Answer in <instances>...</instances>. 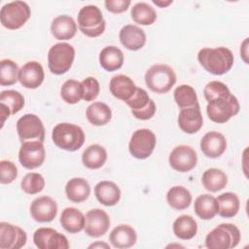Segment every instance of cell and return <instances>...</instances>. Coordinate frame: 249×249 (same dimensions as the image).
Here are the masks:
<instances>
[{
    "label": "cell",
    "mask_w": 249,
    "mask_h": 249,
    "mask_svg": "<svg viewBox=\"0 0 249 249\" xmlns=\"http://www.w3.org/2000/svg\"><path fill=\"white\" fill-rule=\"evenodd\" d=\"M52 139L59 149L74 152L84 145L85 133L77 124L60 123L53 128Z\"/></svg>",
    "instance_id": "cell-2"
},
{
    "label": "cell",
    "mask_w": 249,
    "mask_h": 249,
    "mask_svg": "<svg viewBox=\"0 0 249 249\" xmlns=\"http://www.w3.org/2000/svg\"><path fill=\"white\" fill-rule=\"evenodd\" d=\"M86 117L91 124L101 126L111 121L112 111L110 107L103 102H93L88 106L86 110Z\"/></svg>",
    "instance_id": "cell-31"
},
{
    "label": "cell",
    "mask_w": 249,
    "mask_h": 249,
    "mask_svg": "<svg viewBox=\"0 0 249 249\" xmlns=\"http://www.w3.org/2000/svg\"><path fill=\"white\" fill-rule=\"evenodd\" d=\"M168 161L174 170L184 173L195 168L197 162V156L192 147L179 145L171 151Z\"/></svg>",
    "instance_id": "cell-14"
},
{
    "label": "cell",
    "mask_w": 249,
    "mask_h": 249,
    "mask_svg": "<svg viewBox=\"0 0 249 249\" xmlns=\"http://www.w3.org/2000/svg\"><path fill=\"white\" fill-rule=\"evenodd\" d=\"M239 109L240 105L237 98L230 91L208 101L206 113L212 122L225 124L231 117L237 115Z\"/></svg>",
    "instance_id": "cell-3"
},
{
    "label": "cell",
    "mask_w": 249,
    "mask_h": 249,
    "mask_svg": "<svg viewBox=\"0 0 249 249\" xmlns=\"http://www.w3.org/2000/svg\"><path fill=\"white\" fill-rule=\"evenodd\" d=\"M109 89L113 96L126 102L134 94L137 87L128 76L118 74L110 80Z\"/></svg>",
    "instance_id": "cell-22"
},
{
    "label": "cell",
    "mask_w": 249,
    "mask_h": 249,
    "mask_svg": "<svg viewBox=\"0 0 249 249\" xmlns=\"http://www.w3.org/2000/svg\"><path fill=\"white\" fill-rule=\"evenodd\" d=\"M60 224L66 231L70 233H77L85 227V216L79 209L75 207H67L62 210L60 215Z\"/></svg>",
    "instance_id": "cell-28"
},
{
    "label": "cell",
    "mask_w": 249,
    "mask_h": 249,
    "mask_svg": "<svg viewBox=\"0 0 249 249\" xmlns=\"http://www.w3.org/2000/svg\"><path fill=\"white\" fill-rule=\"evenodd\" d=\"M30 214L33 220L36 222H51L57 214V204L51 196H39L31 202Z\"/></svg>",
    "instance_id": "cell-17"
},
{
    "label": "cell",
    "mask_w": 249,
    "mask_h": 249,
    "mask_svg": "<svg viewBox=\"0 0 249 249\" xmlns=\"http://www.w3.org/2000/svg\"><path fill=\"white\" fill-rule=\"evenodd\" d=\"M18 66L12 59H2L0 61V85L12 86L18 80Z\"/></svg>",
    "instance_id": "cell-39"
},
{
    "label": "cell",
    "mask_w": 249,
    "mask_h": 249,
    "mask_svg": "<svg viewBox=\"0 0 249 249\" xmlns=\"http://www.w3.org/2000/svg\"><path fill=\"white\" fill-rule=\"evenodd\" d=\"M227 92H230L229 88L227 87L226 84L220 81L209 82L203 89V95L207 101H210L211 99Z\"/></svg>",
    "instance_id": "cell-44"
},
{
    "label": "cell",
    "mask_w": 249,
    "mask_h": 249,
    "mask_svg": "<svg viewBox=\"0 0 249 249\" xmlns=\"http://www.w3.org/2000/svg\"><path fill=\"white\" fill-rule=\"evenodd\" d=\"M122 45L129 51H138L146 43V34L142 28L134 24H126L119 34Z\"/></svg>",
    "instance_id": "cell-20"
},
{
    "label": "cell",
    "mask_w": 249,
    "mask_h": 249,
    "mask_svg": "<svg viewBox=\"0 0 249 249\" xmlns=\"http://www.w3.org/2000/svg\"><path fill=\"white\" fill-rule=\"evenodd\" d=\"M31 12L27 3L23 1H13L1 8V24L11 30L20 28L30 18Z\"/></svg>",
    "instance_id": "cell-8"
},
{
    "label": "cell",
    "mask_w": 249,
    "mask_h": 249,
    "mask_svg": "<svg viewBox=\"0 0 249 249\" xmlns=\"http://www.w3.org/2000/svg\"><path fill=\"white\" fill-rule=\"evenodd\" d=\"M110 227L109 215L102 209L89 210L85 216V232L91 237L104 235Z\"/></svg>",
    "instance_id": "cell-16"
},
{
    "label": "cell",
    "mask_w": 249,
    "mask_h": 249,
    "mask_svg": "<svg viewBox=\"0 0 249 249\" xmlns=\"http://www.w3.org/2000/svg\"><path fill=\"white\" fill-rule=\"evenodd\" d=\"M146 86L156 93H166L176 83L174 70L166 64H154L145 73Z\"/></svg>",
    "instance_id": "cell-4"
},
{
    "label": "cell",
    "mask_w": 249,
    "mask_h": 249,
    "mask_svg": "<svg viewBox=\"0 0 249 249\" xmlns=\"http://www.w3.org/2000/svg\"><path fill=\"white\" fill-rule=\"evenodd\" d=\"M95 247L110 248V246H109L108 244H106V243H104V242H99V241H97V242H95V243H93V244H91V245H89V248H95Z\"/></svg>",
    "instance_id": "cell-48"
},
{
    "label": "cell",
    "mask_w": 249,
    "mask_h": 249,
    "mask_svg": "<svg viewBox=\"0 0 249 249\" xmlns=\"http://www.w3.org/2000/svg\"><path fill=\"white\" fill-rule=\"evenodd\" d=\"M20 187L24 193L35 195L43 191L45 187V179L40 173L29 172L22 178Z\"/></svg>",
    "instance_id": "cell-41"
},
{
    "label": "cell",
    "mask_w": 249,
    "mask_h": 249,
    "mask_svg": "<svg viewBox=\"0 0 249 249\" xmlns=\"http://www.w3.org/2000/svg\"><path fill=\"white\" fill-rule=\"evenodd\" d=\"M227 149V140L225 136L218 131H209L205 133L200 140V150L210 159L219 158Z\"/></svg>",
    "instance_id": "cell-19"
},
{
    "label": "cell",
    "mask_w": 249,
    "mask_h": 249,
    "mask_svg": "<svg viewBox=\"0 0 249 249\" xmlns=\"http://www.w3.org/2000/svg\"><path fill=\"white\" fill-rule=\"evenodd\" d=\"M194 209L200 219L211 220L218 213L217 199L211 195H200L195 200Z\"/></svg>",
    "instance_id": "cell-30"
},
{
    "label": "cell",
    "mask_w": 249,
    "mask_h": 249,
    "mask_svg": "<svg viewBox=\"0 0 249 249\" xmlns=\"http://www.w3.org/2000/svg\"><path fill=\"white\" fill-rule=\"evenodd\" d=\"M174 234L183 240H189L196 236L197 224L190 215H181L175 219L172 225Z\"/></svg>",
    "instance_id": "cell-32"
},
{
    "label": "cell",
    "mask_w": 249,
    "mask_h": 249,
    "mask_svg": "<svg viewBox=\"0 0 249 249\" xmlns=\"http://www.w3.org/2000/svg\"><path fill=\"white\" fill-rule=\"evenodd\" d=\"M75 58V49L68 43H57L48 53V66L54 75H62L70 70Z\"/></svg>",
    "instance_id": "cell-7"
},
{
    "label": "cell",
    "mask_w": 249,
    "mask_h": 249,
    "mask_svg": "<svg viewBox=\"0 0 249 249\" xmlns=\"http://www.w3.org/2000/svg\"><path fill=\"white\" fill-rule=\"evenodd\" d=\"M157 143L155 133L148 128H139L135 130L128 144V151L132 157L138 160H144L151 156Z\"/></svg>",
    "instance_id": "cell-9"
},
{
    "label": "cell",
    "mask_w": 249,
    "mask_h": 249,
    "mask_svg": "<svg viewBox=\"0 0 249 249\" xmlns=\"http://www.w3.org/2000/svg\"><path fill=\"white\" fill-rule=\"evenodd\" d=\"M218 202V213L221 217L231 218L235 216L239 210L240 202L238 196L234 193L227 192L218 197H216Z\"/></svg>",
    "instance_id": "cell-35"
},
{
    "label": "cell",
    "mask_w": 249,
    "mask_h": 249,
    "mask_svg": "<svg viewBox=\"0 0 249 249\" xmlns=\"http://www.w3.org/2000/svg\"><path fill=\"white\" fill-rule=\"evenodd\" d=\"M153 3L157 6H159L160 8H165L168 5L172 4V0H168V1H162V0H153Z\"/></svg>",
    "instance_id": "cell-47"
},
{
    "label": "cell",
    "mask_w": 249,
    "mask_h": 249,
    "mask_svg": "<svg viewBox=\"0 0 249 249\" xmlns=\"http://www.w3.org/2000/svg\"><path fill=\"white\" fill-rule=\"evenodd\" d=\"M130 15L134 22L141 25H151L157 19L155 9L148 3L138 2L131 8Z\"/></svg>",
    "instance_id": "cell-36"
},
{
    "label": "cell",
    "mask_w": 249,
    "mask_h": 249,
    "mask_svg": "<svg viewBox=\"0 0 249 249\" xmlns=\"http://www.w3.org/2000/svg\"><path fill=\"white\" fill-rule=\"evenodd\" d=\"M130 0H106L104 2L106 9L114 14H121L125 12L129 5Z\"/></svg>",
    "instance_id": "cell-45"
},
{
    "label": "cell",
    "mask_w": 249,
    "mask_h": 249,
    "mask_svg": "<svg viewBox=\"0 0 249 249\" xmlns=\"http://www.w3.org/2000/svg\"><path fill=\"white\" fill-rule=\"evenodd\" d=\"M137 239L135 230L128 225H119L112 230L109 240L115 248L124 249L132 247Z\"/></svg>",
    "instance_id": "cell-24"
},
{
    "label": "cell",
    "mask_w": 249,
    "mask_h": 249,
    "mask_svg": "<svg viewBox=\"0 0 249 249\" xmlns=\"http://www.w3.org/2000/svg\"><path fill=\"white\" fill-rule=\"evenodd\" d=\"M197 60L208 73L224 75L232 67L234 57L226 47L203 48L197 53Z\"/></svg>",
    "instance_id": "cell-1"
},
{
    "label": "cell",
    "mask_w": 249,
    "mask_h": 249,
    "mask_svg": "<svg viewBox=\"0 0 249 249\" xmlns=\"http://www.w3.org/2000/svg\"><path fill=\"white\" fill-rule=\"evenodd\" d=\"M17 132L21 142L45 139V127L41 119L34 114H25L17 122Z\"/></svg>",
    "instance_id": "cell-10"
},
{
    "label": "cell",
    "mask_w": 249,
    "mask_h": 249,
    "mask_svg": "<svg viewBox=\"0 0 249 249\" xmlns=\"http://www.w3.org/2000/svg\"><path fill=\"white\" fill-rule=\"evenodd\" d=\"M51 31L57 40H70L77 32V23L70 16L61 15L52 21Z\"/></svg>",
    "instance_id": "cell-23"
},
{
    "label": "cell",
    "mask_w": 249,
    "mask_h": 249,
    "mask_svg": "<svg viewBox=\"0 0 249 249\" xmlns=\"http://www.w3.org/2000/svg\"><path fill=\"white\" fill-rule=\"evenodd\" d=\"M201 182L205 190L216 193L223 190L228 184L227 174L218 168H208L205 170L201 177Z\"/></svg>",
    "instance_id": "cell-33"
},
{
    "label": "cell",
    "mask_w": 249,
    "mask_h": 249,
    "mask_svg": "<svg viewBox=\"0 0 249 249\" xmlns=\"http://www.w3.org/2000/svg\"><path fill=\"white\" fill-rule=\"evenodd\" d=\"M125 103L131 109L132 115L138 120H150L156 113L157 108L154 100L142 88H137L134 94Z\"/></svg>",
    "instance_id": "cell-11"
},
{
    "label": "cell",
    "mask_w": 249,
    "mask_h": 249,
    "mask_svg": "<svg viewBox=\"0 0 249 249\" xmlns=\"http://www.w3.org/2000/svg\"><path fill=\"white\" fill-rule=\"evenodd\" d=\"M18 176V168L14 162L8 160L0 161V182L2 184H10Z\"/></svg>",
    "instance_id": "cell-43"
},
{
    "label": "cell",
    "mask_w": 249,
    "mask_h": 249,
    "mask_svg": "<svg viewBox=\"0 0 249 249\" xmlns=\"http://www.w3.org/2000/svg\"><path fill=\"white\" fill-rule=\"evenodd\" d=\"M60 95L67 104H76L83 99V89L80 82L69 79L63 83L60 89Z\"/></svg>",
    "instance_id": "cell-38"
},
{
    "label": "cell",
    "mask_w": 249,
    "mask_h": 249,
    "mask_svg": "<svg viewBox=\"0 0 249 249\" xmlns=\"http://www.w3.org/2000/svg\"><path fill=\"white\" fill-rule=\"evenodd\" d=\"M65 194L70 201L80 203L89 196L90 187L86 179L75 177L66 183Z\"/></svg>",
    "instance_id": "cell-26"
},
{
    "label": "cell",
    "mask_w": 249,
    "mask_h": 249,
    "mask_svg": "<svg viewBox=\"0 0 249 249\" xmlns=\"http://www.w3.org/2000/svg\"><path fill=\"white\" fill-rule=\"evenodd\" d=\"M99 63L108 72L116 71L124 64V53L116 46H107L99 53Z\"/></svg>",
    "instance_id": "cell-27"
},
{
    "label": "cell",
    "mask_w": 249,
    "mask_h": 249,
    "mask_svg": "<svg viewBox=\"0 0 249 249\" xmlns=\"http://www.w3.org/2000/svg\"><path fill=\"white\" fill-rule=\"evenodd\" d=\"M240 54L244 60L245 63H248V38H246L244 40V42L242 43L241 47H240Z\"/></svg>",
    "instance_id": "cell-46"
},
{
    "label": "cell",
    "mask_w": 249,
    "mask_h": 249,
    "mask_svg": "<svg viewBox=\"0 0 249 249\" xmlns=\"http://www.w3.org/2000/svg\"><path fill=\"white\" fill-rule=\"evenodd\" d=\"M45 78L43 66L37 61H29L22 65L18 72V81L26 89L39 88Z\"/></svg>",
    "instance_id": "cell-18"
},
{
    "label": "cell",
    "mask_w": 249,
    "mask_h": 249,
    "mask_svg": "<svg viewBox=\"0 0 249 249\" xmlns=\"http://www.w3.org/2000/svg\"><path fill=\"white\" fill-rule=\"evenodd\" d=\"M0 103L5 105L12 115L19 112L24 106V97L22 94L14 89L3 90L0 94Z\"/></svg>",
    "instance_id": "cell-40"
},
{
    "label": "cell",
    "mask_w": 249,
    "mask_h": 249,
    "mask_svg": "<svg viewBox=\"0 0 249 249\" xmlns=\"http://www.w3.org/2000/svg\"><path fill=\"white\" fill-rule=\"evenodd\" d=\"M33 242L40 249H68L65 235L52 228H39L33 234Z\"/></svg>",
    "instance_id": "cell-13"
},
{
    "label": "cell",
    "mask_w": 249,
    "mask_h": 249,
    "mask_svg": "<svg viewBox=\"0 0 249 249\" xmlns=\"http://www.w3.org/2000/svg\"><path fill=\"white\" fill-rule=\"evenodd\" d=\"M166 201L171 208L175 210H184L190 206L192 202V195L188 189L182 186H174L168 190L166 194Z\"/></svg>",
    "instance_id": "cell-34"
},
{
    "label": "cell",
    "mask_w": 249,
    "mask_h": 249,
    "mask_svg": "<svg viewBox=\"0 0 249 249\" xmlns=\"http://www.w3.org/2000/svg\"><path fill=\"white\" fill-rule=\"evenodd\" d=\"M94 195L101 204L114 206L121 198V190L112 181H100L94 187Z\"/></svg>",
    "instance_id": "cell-25"
},
{
    "label": "cell",
    "mask_w": 249,
    "mask_h": 249,
    "mask_svg": "<svg viewBox=\"0 0 249 249\" xmlns=\"http://www.w3.org/2000/svg\"><path fill=\"white\" fill-rule=\"evenodd\" d=\"M83 89V99L85 101H93L99 94L100 86L94 77H88L81 82Z\"/></svg>",
    "instance_id": "cell-42"
},
{
    "label": "cell",
    "mask_w": 249,
    "mask_h": 249,
    "mask_svg": "<svg viewBox=\"0 0 249 249\" xmlns=\"http://www.w3.org/2000/svg\"><path fill=\"white\" fill-rule=\"evenodd\" d=\"M107 160V152L105 148L99 144L89 145L83 152V164L89 169H98L104 165Z\"/></svg>",
    "instance_id": "cell-29"
},
{
    "label": "cell",
    "mask_w": 249,
    "mask_h": 249,
    "mask_svg": "<svg viewBox=\"0 0 249 249\" xmlns=\"http://www.w3.org/2000/svg\"><path fill=\"white\" fill-rule=\"evenodd\" d=\"M240 241L238 228L230 223L220 224L205 237V246L209 249L234 248Z\"/></svg>",
    "instance_id": "cell-5"
},
{
    "label": "cell",
    "mask_w": 249,
    "mask_h": 249,
    "mask_svg": "<svg viewBox=\"0 0 249 249\" xmlns=\"http://www.w3.org/2000/svg\"><path fill=\"white\" fill-rule=\"evenodd\" d=\"M77 21L80 31L88 37H98L101 35L106 26L100 9L95 5H87L80 9Z\"/></svg>",
    "instance_id": "cell-6"
},
{
    "label": "cell",
    "mask_w": 249,
    "mask_h": 249,
    "mask_svg": "<svg viewBox=\"0 0 249 249\" xmlns=\"http://www.w3.org/2000/svg\"><path fill=\"white\" fill-rule=\"evenodd\" d=\"M174 100L180 109L199 106L195 89L190 85H181L173 92Z\"/></svg>",
    "instance_id": "cell-37"
},
{
    "label": "cell",
    "mask_w": 249,
    "mask_h": 249,
    "mask_svg": "<svg viewBox=\"0 0 249 249\" xmlns=\"http://www.w3.org/2000/svg\"><path fill=\"white\" fill-rule=\"evenodd\" d=\"M27 241L26 232L13 224L7 222L0 223V248L1 249H19Z\"/></svg>",
    "instance_id": "cell-15"
},
{
    "label": "cell",
    "mask_w": 249,
    "mask_h": 249,
    "mask_svg": "<svg viewBox=\"0 0 249 249\" xmlns=\"http://www.w3.org/2000/svg\"><path fill=\"white\" fill-rule=\"evenodd\" d=\"M46 158V151L41 141L22 142L18 152V160L26 169H35L41 166Z\"/></svg>",
    "instance_id": "cell-12"
},
{
    "label": "cell",
    "mask_w": 249,
    "mask_h": 249,
    "mask_svg": "<svg viewBox=\"0 0 249 249\" xmlns=\"http://www.w3.org/2000/svg\"><path fill=\"white\" fill-rule=\"evenodd\" d=\"M179 127L188 134L197 132L203 124L202 115L199 106L181 109L178 116Z\"/></svg>",
    "instance_id": "cell-21"
}]
</instances>
